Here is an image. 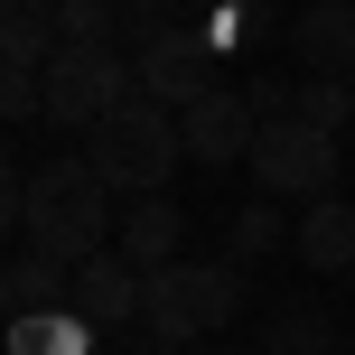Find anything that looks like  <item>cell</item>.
I'll return each mask as SVG.
<instances>
[{"label":"cell","mask_w":355,"mask_h":355,"mask_svg":"<svg viewBox=\"0 0 355 355\" xmlns=\"http://www.w3.org/2000/svg\"><path fill=\"white\" fill-rule=\"evenodd\" d=\"M112 243H122L141 271L187 262V206H178V196H131V206H122V234H112Z\"/></svg>","instance_id":"obj_9"},{"label":"cell","mask_w":355,"mask_h":355,"mask_svg":"<svg viewBox=\"0 0 355 355\" xmlns=\"http://www.w3.org/2000/svg\"><path fill=\"white\" fill-rule=\"evenodd\" d=\"M206 19H215V0H131V47L159 28H206Z\"/></svg>","instance_id":"obj_18"},{"label":"cell","mask_w":355,"mask_h":355,"mask_svg":"<svg viewBox=\"0 0 355 355\" xmlns=\"http://www.w3.org/2000/svg\"><path fill=\"white\" fill-rule=\"evenodd\" d=\"M300 10H318V0H300Z\"/></svg>","instance_id":"obj_21"},{"label":"cell","mask_w":355,"mask_h":355,"mask_svg":"<svg viewBox=\"0 0 355 355\" xmlns=\"http://www.w3.org/2000/svg\"><path fill=\"white\" fill-rule=\"evenodd\" d=\"M75 309H85L94 327H141V309H150V271L131 262L122 243L94 252V262H75Z\"/></svg>","instance_id":"obj_8"},{"label":"cell","mask_w":355,"mask_h":355,"mask_svg":"<svg viewBox=\"0 0 355 355\" xmlns=\"http://www.w3.org/2000/svg\"><path fill=\"white\" fill-rule=\"evenodd\" d=\"M234 309H243V271L234 262H168V271H150V309H141V327L159 346H215L234 327Z\"/></svg>","instance_id":"obj_3"},{"label":"cell","mask_w":355,"mask_h":355,"mask_svg":"<svg viewBox=\"0 0 355 355\" xmlns=\"http://www.w3.org/2000/svg\"><path fill=\"white\" fill-rule=\"evenodd\" d=\"M56 47H66L56 0H0V66H47Z\"/></svg>","instance_id":"obj_13"},{"label":"cell","mask_w":355,"mask_h":355,"mask_svg":"<svg viewBox=\"0 0 355 355\" xmlns=\"http://www.w3.org/2000/svg\"><path fill=\"white\" fill-rule=\"evenodd\" d=\"M290 112H300V122H318V131H346V122H355V75H309Z\"/></svg>","instance_id":"obj_17"},{"label":"cell","mask_w":355,"mask_h":355,"mask_svg":"<svg viewBox=\"0 0 355 355\" xmlns=\"http://www.w3.org/2000/svg\"><path fill=\"white\" fill-rule=\"evenodd\" d=\"M281 243H300V234L281 225V196H252V206H234V215H225V262H234V271L271 262Z\"/></svg>","instance_id":"obj_15"},{"label":"cell","mask_w":355,"mask_h":355,"mask_svg":"<svg viewBox=\"0 0 355 355\" xmlns=\"http://www.w3.org/2000/svg\"><path fill=\"white\" fill-rule=\"evenodd\" d=\"M215 28H159V37H141V94L150 103H168V112H187V103H206L215 94Z\"/></svg>","instance_id":"obj_6"},{"label":"cell","mask_w":355,"mask_h":355,"mask_svg":"<svg viewBox=\"0 0 355 355\" xmlns=\"http://www.w3.org/2000/svg\"><path fill=\"white\" fill-rule=\"evenodd\" d=\"M0 112L10 122H47V66H0Z\"/></svg>","instance_id":"obj_19"},{"label":"cell","mask_w":355,"mask_h":355,"mask_svg":"<svg viewBox=\"0 0 355 355\" xmlns=\"http://www.w3.org/2000/svg\"><path fill=\"white\" fill-rule=\"evenodd\" d=\"M85 159L103 168V187H112V196H159V187H168V168L187 159V131H178V112H168V103L131 94L112 122H94V131H85Z\"/></svg>","instance_id":"obj_2"},{"label":"cell","mask_w":355,"mask_h":355,"mask_svg":"<svg viewBox=\"0 0 355 355\" xmlns=\"http://www.w3.org/2000/svg\"><path fill=\"white\" fill-rule=\"evenodd\" d=\"M300 252L318 281H337V271H355V206L346 196H309V215H300Z\"/></svg>","instance_id":"obj_12"},{"label":"cell","mask_w":355,"mask_h":355,"mask_svg":"<svg viewBox=\"0 0 355 355\" xmlns=\"http://www.w3.org/2000/svg\"><path fill=\"white\" fill-rule=\"evenodd\" d=\"M178 131H187V159H196V168H234V159H252V141H262V112H252L243 94L215 85L206 103L178 112Z\"/></svg>","instance_id":"obj_7"},{"label":"cell","mask_w":355,"mask_h":355,"mask_svg":"<svg viewBox=\"0 0 355 355\" xmlns=\"http://www.w3.org/2000/svg\"><path fill=\"white\" fill-rule=\"evenodd\" d=\"M112 234H122V206H112V187H103V168L94 159H56V168H37V187H28V243L37 252H56V262H94V252H112Z\"/></svg>","instance_id":"obj_1"},{"label":"cell","mask_w":355,"mask_h":355,"mask_svg":"<svg viewBox=\"0 0 355 355\" xmlns=\"http://www.w3.org/2000/svg\"><path fill=\"white\" fill-rule=\"evenodd\" d=\"M187 355H243V346H225V337H215V346H187ZM252 355H262V346H252Z\"/></svg>","instance_id":"obj_20"},{"label":"cell","mask_w":355,"mask_h":355,"mask_svg":"<svg viewBox=\"0 0 355 355\" xmlns=\"http://www.w3.org/2000/svg\"><path fill=\"white\" fill-rule=\"evenodd\" d=\"M290 56L300 75H355V0H318L290 19Z\"/></svg>","instance_id":"obj_10"},{"label":"cell","mask_w":355,"mask_h":355,"mask_svg":"<svg viewBox=\"0 0 355 355\" xmlns=\"http://www.w3.org/2000/svg\"><path fill=\"white\" fill-rule=\"evenodd\" d=\"M10 355H94V318L85 309H37V318H10Z\"/></svg>","instance_id":"obj_16"},{"label":"cell","mask_w":355,"mask_h":355,"mask_svg":"<svg viewBox=\"0 0 355 355\" xmlns=\"http://www.w3.org/2000/svg\"><path fill=\"white\" fill-rule=\"evenodd\" d=\"M252 178H262V196H337V131L271 112L252 141Z\"/></svg>","instance_id":"obj_5"},{"label":"cell","mask_w":355,"mask_h":355,"mask_svg":"<svg viewBox=\"0 0 355 355\" xmlns=\"http://www.w3.org/2000/svg\"><path fill=\"white\" fill-rule=\"evenodd\" d=\"M0 300H10V318H37V309H75V271L56 262V252L19 243L10 271H0Z\"/></svg>","instance_id":"obj_11"},{"label":"cell","mask_w":355,"mask_h":355,"mask_svg":"<svg viewBox=\"0 0 355 355\" xmlns=\"http://www.w3.org/2000/svg\"><path fill=\"white\" fill-rule=\"evenodd\" d=\"M262 355H337V309L327 300H281L262 318Z\"/></svg>","instance_id":"obj_14"},{"label":"cell","mask_w":355,"mask_h":355,"mask_svg":"<svg viewBox=\"0 0 355 355\" xmlns=\"http://www.w3.org/2000/svg\"><path fill=\"white\" fill-rule=\"evenodd\" d=\"M141 94V66H131L122 47H56L47 56V122L56 131H94V122H112V112Z\"/></svg>","instance_id":"obj_4"}]
</instances>
